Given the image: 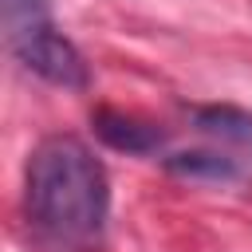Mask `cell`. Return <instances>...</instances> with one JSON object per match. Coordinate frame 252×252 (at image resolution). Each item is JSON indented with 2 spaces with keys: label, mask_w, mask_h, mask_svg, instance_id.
I'll list each match as a JSON object with an SVG mask.
<instances>
[{
  "label": "cell",
  "mask_w": 252,
  "mask_h": 252,
  "mask_svg": "<svg viewBox=\"0 0 252 252\" xmlns=\"http://www.w3.org/2000/svg\"><path fill=\"white\" fill-rule=\"evenodd\" d=\"M189 114H193L197 130L224 138V142H236V146H252V114L248 110L228 106V102H209V106H193Z\"/></svg>",
  "instance_id": "cell-4"
},
{
  "label": "cell",
  "mask_w": 252,
  "mask_h": 252,
  "mask_svg": "<svg viewBox=\"0 0 252 252\" xmlns=\"http://www.w3.org/2000/svg\"><path fill=\"white\" fill-rule=\"evenodd\" d=\"M4 8V39L8 51L43 83L63 91H83L91 83L87 59L79 47L55 28L47 0H0Z\"/></svg>",
  "instance_id": "cell-2"
},
{
  "label": "cell",
  "mask_w": 252,
  "mask_h": 252,
  "mask_svg": "<svg viewBox=\"0 0 252 252\" xmlns=\"http://www.w3.org/2000/svg\"><path fill=\"white\" fill-rule=\"evenodd\" d=\"M24 217L47 252H94L110 217V177L87 142L51 134L28 154Z\"/></svg>",
  "instance_id": "cell-1"
},
{
  "label": "cell",
  "mask_w": 252,
  "mask_h": 252,
  "mask_svg": "<svg viewBox=\"0 0 252 252\" xmlns=\"http://www.w3.org/2000/svg\"><path fill=\"white\" fill-rule=\"evenodd\" d=\"M161 161L169 173L189 177V181H236L240 177V165L224 154H213V150H185V154H169Z\"/></svg>",
  "instance_id": "cell-5"
},
{
  "label": "cell",
  "mask_w": 252,
  "mask_h": 252,
  "mask_svg": "<svg viewBox=\"0 0 252 252\" xmlns=\"http://www.w3.org/2000/svg\"><path fill=\"white\" fill-rule=\"evenodd\" d=\"M94 134L110 146V150H122V154H158L165 146V134L134 114H122V110H98L94 114Z\"/></svg>",
  "instance_id": "cell-3"
}]
</instances>
